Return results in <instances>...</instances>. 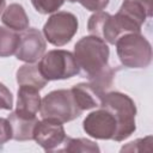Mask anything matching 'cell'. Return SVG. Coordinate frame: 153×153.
<instances>
[{
    "mask_svg": "<svg viewBox=\"0 0 153 153\" xmlns=\"http://www.w3.org/2000/svg\"><path fill=\"white\" fill-rule=\"evenodd\" d=\"M73 55L79 69L90 80L108 67L110 50L106 42L90 35L75 43Z\"/></svg>",
    "mask_w": 153,
    "mask_h": 153,
    "instance_id": "cell-1",
    "label": "cell"
},
{
    "mask_svg": "<svg viewBox=\"0 0 153 153\" xmlns=\"http://www.w3.org/2000/svg\"><path fill=\"white\" fill-rule=\"evenodd\" d=\"M100 106L109 110L116 120L117 131L114 137L115 141H123L135 131L136 106L129 96L117 91L106 92L102 99Z\"/></svg>",
    "mask_w": 153,
    "mask_h": 153,
    "instance_id": "cell-2",
    "label": "cell"
},
{
    "mask_svg": "<svg viewBox=\"0 0 153 153\" xmlns=\"http://www.w3.org/2000/svg\"><path fill=\"white\" fill-rule=\"evenodd\" d=\"M116 44V53L124 67L128 68H146L152 61V47L145 36L141 33H123Z\"/></svg>",
    "mask_w": 153,
    "mask_h": 153,
    "instance_id": "cell-3",
    "label": "cell"
},
{
    "mask_svg": "<svg viewBox=\"0 0 153 153\" xmlns=\"http://www.w3.org/2000/svg\"><path fill=\"white\" fill-rule=\"evenodd\" d=\"M71 90H55L44 96L41 100L39 114L42 118L66 123L81 115Z\"/></svg>",
    "mask_w": 153,
    "mask_h": 153,
    "instance_id": "cell-4",
    "label": "cell"
},
{
    "mask_svg": "<svg viewBox=\"0 0 153 153\" xmlns=\"http://www.w3.org/2000/svg\"><path fill=\"white\" fill-rule=\"evenodd\" d=\"M38 68L43 78L48 81L69 79L80 72L74 55L62 49H55L43 54L39 59Z\"/></svg>",
    "mask_w": 153,
    "mask_h": 153,
    "instance_id": "cell-5",
    "label": "cell"
},
{
    "mask_svg": "<svg viewBox=\"0 0 153 153\" xmlns=\"http://www.w3.org/2000/svg\"><path fill=\"white\" fill-rule=\"evenodd\" d=\"M153 0H123L118 12L114 16L122 33H140L142 24L152 17Z\"/></svg>",
    "mask_w": 153,
    "mask_h": 153,
    "instance_id": "cell-6",
    "label": "cell"
},
{
    "mask_svg": "<svg viewBox=\"0 0 153 153\" xmlns=\"http://www.w3.org/2000/svg\"><path fill=\"white\" fill-rule=\"evenodd\" d=\"M78 31V18L66 11L51 14L43 26L44 38L55 47L67 44Z\"/></svg>",
    "mask_w": 153,
    "mask_h": 153,
    "instance_id": "cell-7",
    "label": "cell"
},
{
    "mask_svg": "<svg viewBox=\"0 0 153 153\" xmlns=\"http://www.w3.org/2000/svg\"><path fill=\"white\" fill-rule=\"evenodd\" d=\"M82 128L87 135L97 140H114L117 123L112 114L102 108L90 112L82 121Z\"/></svg>",
    "mask_w": 153,
    "mask_h": 153,
    "instance_id": "cell-8",
    "label": "cell"
},
{
    "mask_svg": "<svg viewBox=\"0 0 153 153\" xmlns=\"http://www.w3.org/2000/svg\"><path fill=\"white\" fill-rule=\"evenodd\" d=\"M67 135L61 122L43 118L38 121L33 129V140L47 152L59 151Z\"/></svg>",
    "mask_w": 153,
    "mask_h": 153,
    "instance_id": "cell-9",
    "label": "cell"
},
{
    "mask_svg": "<svg viewBox=\"0 0 153 153\" xmlns=\"http://www.w3.org/2000/svg\"><path fill=\"white\" fill-rule=\"evenodd\" d=\"M45 48L47 43L42 32L35 27H27L20 35L16 57L26 63H35L43 56Z\"/></svg>",
    "mask_w": 153,
    "mask_h": 153,
    "instance_id": "cell-10",
    "label": "cell"
},
{
    "mask_svg": "<svg viewBox=\"0 0 153 153\" xmlns=\"http://www.w3.org/2000/svg\"><path fill=\"white\" fill-rule=\"evenodd\" d=\"M87 30L90 35L96 36L109 44H115L117 38L123 35L115 17L108 12H96L88 18Z\"/></svg>",
    "mask_w": 153,
    "mask_h": 153,
    "instance_id": "cell-11",
    "label": "cell"
},
{
    "mask_svg": "<svg viewBox=\"0 0 153 153\" xmlns=\"http://www.w3.org/2000/svg\"><path fill=\"white\" fill-rule=\"evenodd\" d=\"M7 120L11 124L12 139L17 141H26L33 139V129L38 122L36 115L14 110L8 115Z\"/></svg>",
    "mask_w": 153,
    "mask_h": 153,
    "instance_id": "cell-12",
    "label": "cell"
},
{
    "mask_svg": "<svg viewBox=\"0 0 153 153\" xmlns=\"http://www.w3.org/2000/svg\"><path fill=\"white\" fill-rule=\"evenodd\" d=\"M74 100L81 111L100 106L104 93L98 91L90 82H80L71 88Z\"/></svg>",
    "mask_w": 153,
    "mask_h": 153,
    "instance_id": "cell-13",
    "label": "cell"
},
{
    "mask_svg": "<svg viewBox=\"0 0 153 153\" xmlns=\"http://www.w3.org/2000/svg\"><path fill=\"white\" fill-rule=\"evenodd\" d=\"M1 22L13 31H25L29 27V17L24 7L19 4L8 5L2 12Z\"/></svg>",
    "mask_w": 153,
    "mask_h": 153,
    "instance_id": "cell-14",
    "label": "cell"
},
{
    "mask_svg": "<svg viewBox=\"0 0 153 153\" xmlns=\"http://www.w3.org/2000/svg\"><path fill=\"white\" fill-rule=\"evenodd\" d=\"M41 96L39 90L22 85L19 86L18 93H17V109L18 111L37 115L41 106Z\"/></svg>",
    "mask_w": 153,
    "mask_h": 153,
    "instance_id": "cell-15",
    "label": "cell"
},
{
    "mask_svg": "<svg viewBox=\"0 0 153 153\" xmlns=\"http://www.w3.org/2000/svg\"><path fill=\"white\" fill-rule=\"evenodd\" d=\"M16 76H17V82L19 86L22 85L31 86L39 91L48 82V80H45L43 75L41 74L38 65H32V63H26V65L20 66L17 71Z\"/></svg>",
    "mask_w": 153,
    "mask_h": 153,
    "instance_id": "cell-16",
    "label": "cell"
},
{
    "mask_svg": "<svg viewBox=\"0 0 153 153\" xmlns=\"http://www.w3.org/2000/svg\"><path fill=\"white\" fill-rule=\"evenodd\" d=\"M20 42V36L17 31L0 26V57H7L16 54Z\"/></svg>",
    "mask_w": 153,
    "mask_h": 153,
    "instance_id": "cell-17",
    "label": "cell"
},
{
    "mask_svg": "<svg viewBox=\"0 0 153 153\" xmlns=\"http://www.w3.org/2000/svg\"><path fill=\"white\" fill-rule=\"evenodd\" d=\"M57 152H67V153H78V152H99V147L96 142L88 139H73L66 137L63 145L60 147Z\"/></svg>",
    "mask_w": 153,
    "mask_h": 153,
    "instance_id": "cell-18",
    "label": "cell"
},
{
    "mask_svg": "<svg viewBox=\"0 0 153 153\" xmlns=\"http://www.w3.org/2000/svg\"><path fill=\"white\" fill-rule=\"evenodd\" d=\"M65 0H31L35 10L41 14H48L56 12L62 5Z\"/></svg>",
    "mask_w": 153,
    "mask_h": 153,
    "instance_id": "cell-19",
    "label": "cell"
},
{
    "mask_svg": "<svg viewBox=\"0 0 153 153\" xmlns=\"http://www.w3.org/2000/svg\"><path fill=\"white\" fill-rule=\"evenodd\" d=\"M152 143V136H146L143 139H137L135 141L129 142L127 146H123L121 148V152H141V151H147L143 146L145 145H151Z\"/></svg>",
    "mask_w": 153,
    "mask_h": 153,
    "instance_id": "cell-20",
    "label": "cell"
},
{
    "mask_svg": "<svg viewBox=\"0 0 153 153\" xmlns=\"http://www.w3.org/2000/svg\"><path fill=\"white\" fill-rule=\"evenodd\" d=\"M13 106V96L11 91L0 82V109L11 110Z\"/></svg>",
    "mask_w": 153,
    "mask_h": 153,
    "instance_id": "cell-21",
    "label": "cell"
},
{
    "mask_svg": "<svg viewBox=\"0 0 153 153\" xmlns=\"http://www.w3.org/2000/svg\"><path fill=\"white\" fill-rule=\"evenodd\" d=\"M78 1L88 11L99 12V11L104 10L109 5L110 0H78Z\"/></svg>",
    "mask_w": 153,
    "mask_h": 153,
    "instance_id": "cell-22",
    "label": "cell"
},
{
    "mask_svg": "<svg viewBox=\"0 0 153 153\" xmlns=\"http://www.w3.org/2000/svg\"><path fill=\"white\" fill-rule=\"evenodd\" d=\"M12 139V129L7 118L0 117V146Z\"/></svg>",
    "mask_w": 153,
    "mask_h": 153,
    "instance_id": "cell-23",
    "label": "cell"
},
{
    "mask_svg": "<svg viewBox=\"0 0 153 153\" xmlns=\"http://www.w3.org/2000/svg\"><path fill=\"white\" fill-rule=\"evenodd\" d=\"M5 5H6V0H0V14H1V12H4Z\"/></svg>",
    "mask_w": 153,
    "mask_h": 153,
    "instance_id": "cell-24",
    "label": "cell"
},
{
    "mask_svg": "<svg viewBox=\"0 0 153 153\" xmlns=\"http://www.w3.org/2000/svg\"><path fill=\"white\" fill-rule=\"evenodd\" d=\"M67 1H69V2H75V1H78V0H67Z\"/></svg>",
    "mask_w": 153,
    "mask_h": 153,
    "instance_id": "cell-25",
    "label": "cell"
}]
</instances>
